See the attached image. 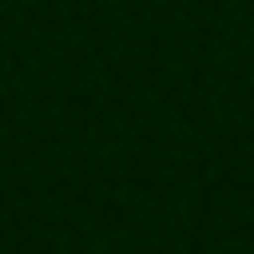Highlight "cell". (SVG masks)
Masks as SVG:
<instances>
[]
</instances>
